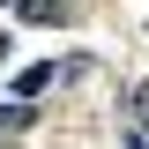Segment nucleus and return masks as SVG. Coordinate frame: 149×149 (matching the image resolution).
Wrapping results in <instances>:
<instances>
[{
  "label": "nucleus",
  "mask_w": 149,
  "mask_h": 149,
  "mask_svg": "<svg viewBox=\"0 0 149 149\" xmlns=\"http://www.w3.org/2000/svg\"><path fill=\"white\" fill-rule=\"evenodd\" d=\"M127 149H142V142H127Z\"/></svg>",
  "instance_id": "20e7f679"
},
{
  "label": "nucleus",
  "mask_w": 149,
  "mask_h": 149,
  "mask_svg": "<svg viewBox=\"0 0 149 149\" xmlns=\"http://www.w3.org/2000/svg\"><path fill=\"white\" fill-rule=\"evenodd\" d=\"M134 119H142V127H149V82H142V97H134Z\"/></svg>",
  "instance_id": "7ed1b4c3"
},
{
  "label": "nucleus",
  "mask_w": 149,
  "mask_h": 149,
  "mask_svg": "<svg viewBox=\"0 0 149 149\" xmlns=\"http://www.w3.org/2000/svg\"><path fill=\"white\" fill-rule=\"evenodd\" d=\"M60 15V0H22V22H52Z\"/></svg>",
  "instance_id": "f03ea898"
},
{
  "label": "nucleus",
  "mask_w": 149,
  "mask_h": 149,
  "mask_svg": "<svg viewBox=\"0 0 149 149\" xmlns=\"http://www.w3.org/2000/svg\"><path fill=\"white\" fill-rule=\"evenodd\" d=\"M52 74H60V67H22V74H15V97H37Z\"/></svg>",
  "instance_id": "f257e3e1"
}]
</instances>
